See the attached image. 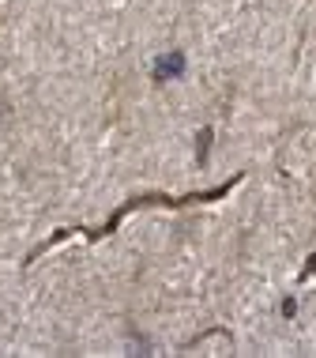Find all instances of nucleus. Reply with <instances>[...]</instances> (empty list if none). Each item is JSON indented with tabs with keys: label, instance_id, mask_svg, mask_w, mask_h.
<instances>
[{
	"label": "nucleus",
	"instance_id": "1",
	"mask_svg": "<svg viewBox=\"0 0 316 358\" xmlns=\"http://www.w3.org/2000/svg\"><path fill=\"white\" fill-rule=\"evenodd\" d=\"M185 72V57L181 53H166L155 61V80H170V76H181Z\"/></svg>",
	"mask_w": 316,
	"mask_h": 358
}]
</instances>
